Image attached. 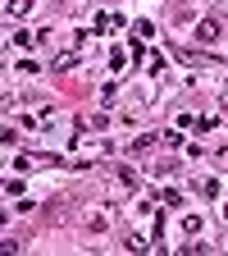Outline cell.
Returning a JSON list of instances; mask_svg holds the SVG:
<instances>
[{"label":"cell","mask_w":228,"mask_h":256,"mask_svg":"<svg viewBox=\"0 0 228 256\" xmlns=\"http://www.w3.org/2000/svg\"><path fill=\"white\" fill-rule=\"evenodd\" d=\"M183 234H201V215H187L183 220Z\"/></svg>","instance_id":"cell-7"},{"label":"cell","mask_w":228,"mask_h":256,"mask_svg":"<svg viewBox=\"0 0 228 256\" xmlns=\"http://www.w3.org/2000/svg\"><path fill=\"white\" fill-rule=\"evenodd\" d=\"M146 60H151V74H165V55H160V50H151Z\"/></svg>","instance_id":"cell-8"},{"label":"cell","mask_w":228,"mask_h":256,"mask_svg":"<svg viewBox=\"0 0 228 256\" xmlns=\"http://www.w3.org/2000/svg\"><path fill=\"white\" fill-rule=\"evenodd\" d=\"M219 37H224V23H219V18H201V23H197V42H201V46H215Z\"/></svg>","instance_id":"cell-1"},{"label":"cell","mask_w":228,"mask_h":256,"mask_svg":"<svg viewBox=\"0 0 228 256\" xmlns=\"http://www.w3.org/2000/svg\"><path fill=\"white\" fill-rule=\"evenodd\" d=\"M224 220H228V206H224Z\"/></svg>","instance_id":"cell-9"},{"label":"cell","mask_w":228,"mask_h":256,"mask_svg":"<svg viewBox=\"0 0 228 256\" xmlns=\"http://www.w3.org/2000/svg\"><path fill=\"white\" fill-rule=\"evenodd\" d=\"M32 42H41V32H27V28H18V32H14V46H23V50H27Z\"/></svg>","instance_id":"cell-3"},{"label":"cell","mask_w":228,"mask_h":256,"mask_svg":"<svg viewBox=\"0 0 228 256\" xmlns=\"http://www.w3.org/2000/svg\"><path fill=\"white\" fill-rule=\"evenodd\" d=\"M183 60H187V64H210V55H206V50H183Z\"/></svg>","instance_id":"cell-6"},{"label":"cell","mask_w":228,"mask_h":256,"mask_svg":"<svg viewBox=\"0 0 228 256\" xmlns=\"http://www.w3.org/2000/svg\"><path fill=\"white\" fill-rule=\"evenodd\" d=\"M73 64H78V50H59V55H55V69H59V74L73 69Z\"/></svg>","instance_id":"cell-4"},{"label":"cell","mask_w":228,"mask_h":256,"mask_svg":"<svg viewBox=\"0 0 228 256\" xmlns=\"http://www.w3.org/2000/svg\"><path fill=\"white\" fill-rule=\"evenodd\" d=\"M155 142H160V138H155V133H142V138H137V142H133V151H137V156H142V151H151V146H155Z\"/></svg>","instance_id":"cell-5"},{"label":"cell","mask_w":228,"mask_h":256,"mask_svg":"<svg viewBox=\"0 0 228 256\" xmlns=\"http://www.w3.org/2000/svg\"><path fill=\"white\" fill-rule=\"evenodd\" d=\"M5 14H9V18H27V14H32V0H9Z\"/></svg>","instance_id":"cell-2"},{"label":"cell","mask_w":228,"mask_h":256,"mask_svg":"<svg viewBox=\"0 0 228 256\" xmlns=\"http://www.w3.org/2000/svg\"><path fill=\"white\" fill-rule=\"evenodd\" d=\"M59 5H64V0H59Z\"/></svg>","instance_id":"cell-10"}]
</instances>
